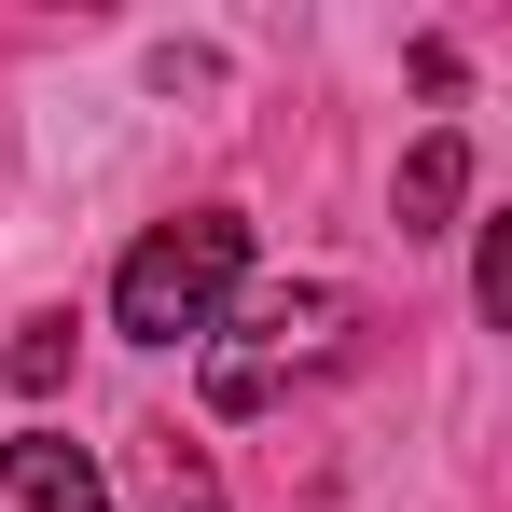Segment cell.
<instances>
[{"label": "cell", "instance_id": "1", "mask_svg": "<svg viewBox=\"0 0 512 512\" xmlns=\"http://www.w3.org/2000/svg\"><path fill=\"white\" fill-rule=\"evenodd\" d=\"M250 277V222L236 208H194V222H153L125 277H111V319L139 346H180V333H222V291Z\"/></svg>", "mask_w": 512, "mask_h": 512}, {"label": "cell", "instance_id": "2", "mask_svg": "<svg viewBox=\"0 0 512 512\" xmlns=\"http://www.w3.org/2000/svg\"><path fill=\"white\" fill-rule=\"evenodd\" d=\"M346 319H360V305H346V291H319V277H305V291H263L250 319L208 346V402H222V416H263L291 374L346 360Z\"/></svg>", "mask_w": 512, "mask_h": 512}, {"label": "cell", "instance_id": "3", "mask_svg": "<svg viewBox=\"0 0 512 512\" xmlns=\"http://www.w3.org/2000/svg\"><path fill=\"white\" fill-rule=\"evenodd\" d=\"M0 512H111V485L70 429H14L0 443Z\"/></svg>", "mask_w": 512, "mask_h": 512}, {"label": "cell", "instance_id": "4", "mask_svg": "<svg viewBox=\"0 0 512 512\" xmlns=\"http://www.w3.org/2000/svg\"><path fill=\"white\" fill-rule=\"evenodd\" d=\"M457 180H471V153H457V139H416V167H402V236H443Z\"/></svg>", "mask_w": 512, "mask_h": 512}, {"label": "cell", "instance_id": "5", "mask_svg": "<svg viewBox=\"0 0 512 512\" xmlns=\"http://www.w3.org/2000/svg\"><path fill=\"white\" fill-rule=\"evenodd\" d=\"M0 374H14V388H56V374H70V333H56V319L14 333V346H0Z\"/></svg>", "mask_w": 512, "mask_h": 512}]
</instances>
